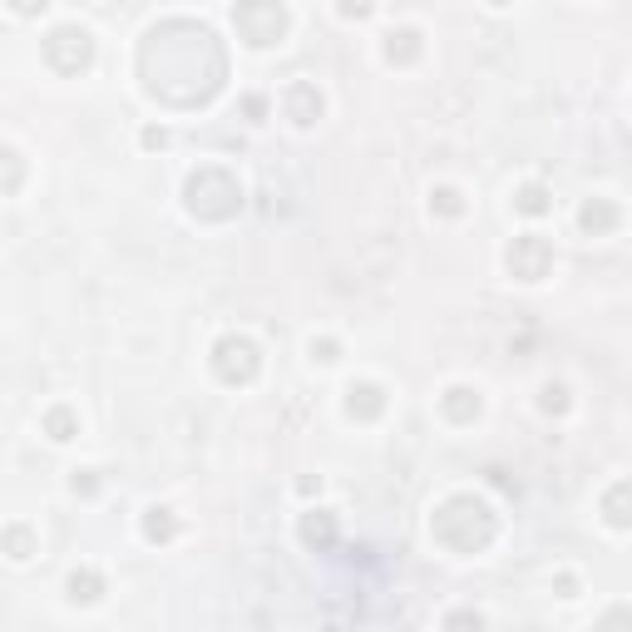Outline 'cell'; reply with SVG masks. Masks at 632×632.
<instances>
[{
    "label": "cell",
    "mask_w": 632,
    "mask_h": 632,
    "mask_svg": "<svg viewBox=\"0 0 632 632\" xmlns=\"http://www.w3.org/2000/svg\"><path fill=\"white\" fill-rule=\"evenodd\" d=\"M612 223H617L612 207H602V202H598V207H583V228H588V233H602V228H612Z\"/></svg>",
    "instance_id": "cell-2"
},
{
    "label": "cell",
    "mask_w": 632,
    "mask_h": 632,
    "mask_svg": "<svg viewBox=\"0 0 632 632\" xmlns=\"http://www.w3.org/2000/svg\"><path fill=\"white\" fill-rule=\"evenodd\" d=\"M509 267H514L524 282H539V277H543V267H548V243H539V238H524V243L509 252Z\"/></svg>",
    "instance_id": "cell-1"
},
{
    "label": "cell",
    "mask_w": 632,
    "mask_h": 632,
    "mask_svg": "<svg viewBox=\"0 0 632 632\" xmlns=\"http://www.w3.org/2000/svg\"><path fill=\"white\" fill-rule=\"evenodd\" d=\"M519 207H524V213H543V193H539V188H524Z\"/></svg>",
    "instance_id": "cell-3"
}]
</instances>
